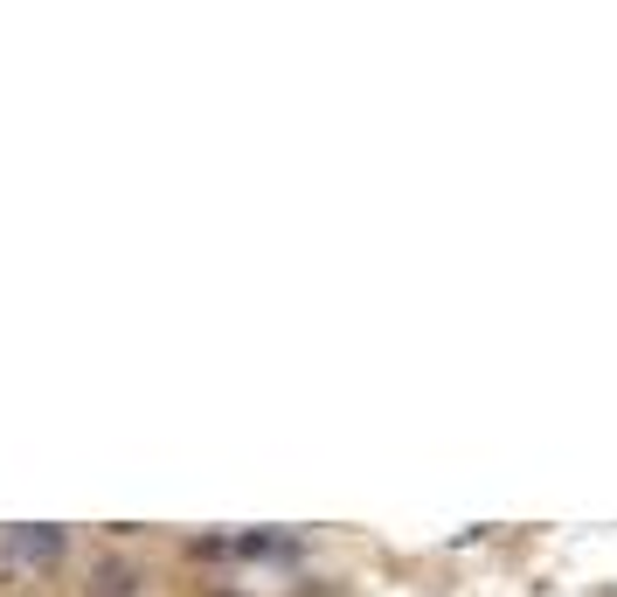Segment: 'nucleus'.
Segmentation results:
<instances>
[{
  "mask_svg": "<svg viewBox=\"0 0 617 597\" xmlns=\"http://www.w3.org/2000/svg\"><path fill=\"white\" fill-rule=\"evenodd\" d=\"M90 597H133V570L125 563H98L90 570Z\"/></svg>",
  "mask_w": 617,
  "mask_h": 597,
  "instance_id": "2",
  "label": "nucleus"
},
{
  "mask_svg": "<svg viewBox=\"0 0 617 597\" xmlns=\"http://www.w3.org/2000/svg\"><path fill=\"white\" fill-rule=\"evenodd\" d=\"M8 549L14 556H28V563H55V556H63V528H8Z\"/></svg>",
  "mask_w": 617,
  "mask_h": 597,
  "instance_id": "1",
  "label": "nucleus"
}]
</instances>
